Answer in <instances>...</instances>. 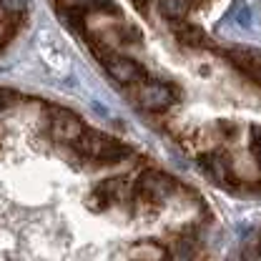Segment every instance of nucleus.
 Masks as SVG:
<instances>
[{
  "instance_id": "f03ea898",
  "label": "nucleus",
  "mask_w": 261,
  "mask_h": 261,
  "mask_svg": "<svg viewBox=\"0 0 261 261\" xmlns=\"http://www.w3.org/2000/svg\"><path fill=\"white\" fill-rule=\"evenodd\" d=\"M136 191L143 196L146 201H153V203H161L168 196L173 194V178L166 176L161 171H143L136 181Z\"/></svg>"
},
{
  "instance_id": "9b49d317",
  "label": "nucleus",
  "mask_w": 261,
  "mask_h": 261,
  "mask_svg": "<svg viewBox=\"0 0 261 261\" xmlns=\"http://www.w3.org/2000/svg\"><path fill=\"white\" fill-rule=\"evenodd\" d=\"M130 256H136V259H166L163 249L161 246H156V244H141V246L133 249Z\"/></svg>"
},
{
  "instance_id": "1a4fd4ad",
  "label": "nucleus",
  "mask_w": 261,
  "mask_h": 261,
  "mask_svg": "<svg viewBox=\"0 0 261 261\" xmlns=\"http://www.w3.org/2000/svg\"><path fill=\"white\" fill-rule=\"evenodd\" d=\"M159 10L166 20H184L186 13L191 10V3L189 0H159Z\"/></svg>"
},
{
  "instance_id": "9d476101",
  "label": "nucleus",
  "mask_w": 261,
  "mask_h": 261,
  "mask_svg": "<svg viewBox=\"0 0 261 261\" xmlns=\"http://www.w3.org/2000/svg\"><path fill=\"white\" fill-rule=\"evenodd\" d=\"M25 13V0H0V18H18Z\"/></svg>"
},
{
  "instance_id": "ddd939ff",
  "label": "nucleus",
  "mask_w": 261,
  "mask_h": 261,
  "mask_svg": "<svg viewBox=\"0 0 261 261\" xmlns=\"http://www.w3.org/2000/svg\"><path fill=\"white\" fill-rule=\"evenodd\" d=\"M251 151H254V159L261 166V128L251 130Z\"/></svg>"
},
{
  "instance_id": "f257e3e1",
  "label": "nucleus",
  "mask_w": 261,
  "mask_h": 261,
  "mask_svg": "<svg viewBox=\"0 0 261 261\" xmlns=\"http://www.w3.org/2000/svg\"><path fill=\"white\" fill-rule=\"evenodd\" d=\"M73 146L83 156H88L91 161H98V163H118L130 159V148H126L123 143H118L111 136L98 133V130H83L81 138Z\"/></svg>"
},
{
  "instance_id": "f8f14e48",
  "label": "nucleus",
  "mask_w": 261,
  "mask_h": 261,
  "mask_svg": "<svg viewBox=\"0 0 261 261\" xmlns=\"http://www.w3.org/2000/svg\"><path fill=\"white\" fill-rule=\"evenodd\" d=\"M83 13H118V10L111 0H86Z\"/></svg>"
},
{
  "instance_id": "423d86ee",
  "label": "nucleus",
  "mask_w": 261,
  "mask_h": 261,
  "mask_svg": "<svg viewBox=\"0 0 261 261\" xmlns=\"http://www.w3.org/2000/svg\"><path fill=\"white\" fill-rule=\"evenodd\" d=\"M226 58L244 75H249L251 81H256L261 86V50H254V48H231L226 53Z\"/></svg>"
},
{
  "instance_id": "7ed1b4c3",
  "label": "nucleus",
  "mask_w": 261,
  "mask_h": 261,
  "mask_svg": "<svg viewBox=\"0 0 261 261\" xmlns=\"http://www.w3.org/2000/svg\"><path fill=\"white\" fill-rule=\"evenodd\" d=\"M83 123L75 113L65 111V108H53L50 111V133L56 141L61 143H75L83 133Z\"/></svg>"
},
{
  "instance_id": "6e6552de",
  "label": "nucleus",
  "mask_w": 261,
  "mask_h": 261,
  "mask_svg": "<svg viewBox=\"0 0 261 261\" xmlns=\"http://www.w3.org/2000/svg\"><path fill=\"white\" fill-rule=\"evenodd\" d=\"M173 33H176V38H178L184 45H191V48H203V45H208L203 31H198L194 25H186V23H181V20H173Z\"/></svg>"
},
{
  "instance_id": "20e7f679",
  "label": "nucleus",
  "mask_w": 261,
  "mask_h": 261,
  "mask_svg": "<svg viewBox=\"0 0 261 261\" xmlns=\"http://www.w3.org/2000/svg\"><path fill=\"white\" fill-rule=\"evenodd\" d=\"M136 100H138V106L143 111H163V108H168L176 100V93H173L171 86H166L161 81H151V83L138 88Z\"/></svg>"
},
{
  "instance_id": "4468645a",
  "label": "nucleus",
  "mask_w": 261,
  "mask_h": 261,
  "mask_svg": "<svg viewBox=\"0 0 261 261\" xmlns=\"http://www.w3.org/2000/svg\"><path fill=\"white\" fill-rule=\"evenodd\" d=\"M133 3H136L138 10H146V5H148V0H133Z\"/></svg>"
},
{
  "instance_id": "39448f33",
  "label": "nucleus",
  "mask_w": 261,
  "mask_h": 261,
  "mask_svg": "<svg viewBox=\"0 0 261 261\" xmlns=\"http://www.w3.org/2000/svg\"><path fill=\"white\" fill-rule=\"evenodd\" d=\"M103 61H106V68H108L111 78L118 81V83H123V86H136V83H141V81L146 78L143 65L136 63L133 58H126V56H108V58H103Z\"/></svg>"
},
{
  "instance_id": "0eeeda50",
  "label": "nucleus",
  "mask_w": 261,
  "mask_h": 261,
  "mask_svg": "<svg viewBox=\"0 0 261 261\" xmlns=\"http://www.w3.org/2000/svg\"><path fill=\"white\" fill-rule=\"evenodd\" d=\"M201 166L206 168V173H211V176H214L216 181H221V184H231V181H233L226 159L219 156V153H206V156H201Z\"/></svg>"
}]
</instances>
